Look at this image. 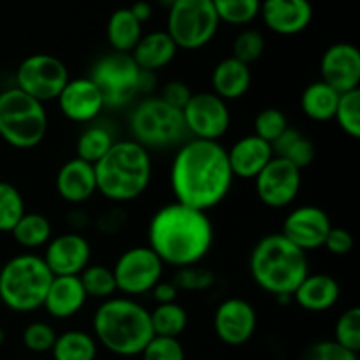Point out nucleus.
<instances>
[{
    "instance_id": "nucleus-28",
    "label": "nucleus",
    "mask_w": 360,
    "mask_h": 360,
    "mask_svg": "<svg viewBox=\"0 0 360 360\" xmlns=\"http://www.w3.org/2000/svg\"><path fill=\"white\" fill-rule=\"evenodd\" d=\"M340 95L323 81H313L301 94V111L313 122H330L334 120Z\"/></svg>"
},
{
    "instance_id": "nucleus-49",
    "label": "nucleus",
    "mask_w": 360,
    "mask_h": 360,
    "mask_svg": "<svg viewBox=\"0 0 360 360\" xmlns=\"http://www.w3.org/2000/svg\"><path fill=\"white\" fill-rule=\"evenodd\" d=\"M129 9L141 25H144L151 16H153V6H151L148 0H137V2H134Z\"/></svg>"
},
{
    "instance_id": "nucleus-17",
    "label": "nucleus",
    "mask_w": 360,
    "mask_h": 360,
    "mask_svg": "<svg viewBox=\"0 0 360 360\" xmlns=\"http://www.w3.org/2000/svg\"><path fill=\"white\" fill-rule=\"evenodd\" d=\"M42 260L53 276H79L91 264V245L79 232H65L49 239Z\"/></svg>"
},
{
    "instance_id": "nucleus-39",
    "label": "nucleus",
    "mask_w": 360,
    "mask_h": 360,
    "mask_svg": "<svg viewBox=\"0 0 360 360\" xmlns=\"http://www.w3.org/2000/svg\"><path fill=\"white\" fill-rule=\"evenodd\" d=\"M334 341L354 354L360 352V309L357 306L341 313L334 327Z\"/></svg>"
},
{
    "instance_id": "nucleus-47",
    "label": "nucleus",
    "mask_w": 360,
    "mask_h": 360,
    "mask_svg": "<svg viewBox=\"0 0 360 360\" xmlns=\"http://www.w3.org/2000/svg\"><path fill=\"white\" fill-rule=\"evenodd\" d=\"M125 224H127V213L123 210L115 207V210L105 211L104 214H101L95 225H97V231L101 232V234L112 236L116 234V232L122 231Z\"/></svg>"
},
{
    "instance_id": "nucleus-44",
    "label": "nucleus",
    "mask_w": 360,
    "mask_h": 360,
    "mask_svg": "<svg viewBox=\"0 0 360 360\" xmlns=\"http://www.w3.org/2000/svg\"><path fill=\"white\" fill-rule=\"evenodd\" d=\"M302 360H359V354L347 350L334 340H327L311 345Z\"/></svg>"
},
{
    "instance_id": "nucleus-26",
    "label": "nucleus",
    "mask_w": 360,
    "mask_h": 360,
    "mask_svg": "<svg viewBox=\"0 0 360 360\" xmlns=\"http://www.w3.org/2000/svg\"><path fill=\"white\" fill-rule=\"evenodd\" d=\"M132 58L141 70L155 74L167 67L178 55V46L165 30H155L139 39L132 49Z\"/></svg>"
},
{
    "instance_id": "nucleus-46",
    "label": "nucleus",
    "mask_w": 360,
    "mask_h": 360,
    "mask_svg": "<svg viewBox=\"0 0 360 360\" xmlns=\"http://www.w3.org/2000/svg\"><path fill=\"white\" fill-rule=\"evenodd\" d=\"M193 95V91L190 90L188 84L181 79H172L162 88V94L158 97L164 102H167L169 105L176 109H183L186 104H188L190 97Z\"/></svg>"
},
{
    "instance_id": "nucleus-29",
    "label": "nucleus",
    "mask_w": 360,
    "mask_h": 360,
    "mask_svg": "<svg viewBox=\"0 0 360 360\" xmlns=\"http://www.w3.org/2000/svg\"><path fill=\"white\" fill-rule=\"evenodd\" d=\"M271 146H273L274 157L285 158V160L294 164L301 171H304L306 167H309L315 162V144L304 134L294 129V127H288Z\"/></svg>"
},
{
    "instance_id": "nucleus-18",
    "label": "nucleus",
    "mask_w": 360,
    "mask_h": 360,
    "mask_svg": "<svg viewBox=\"0 0 360 360\" xmlns=\"http://www.w3.org/2000/svg\"><path fill=\"white\" fill-rule=\"evenodd\" d=\"M320 81L334 88L338 94L359 90L360 51L350 42H336L329 46L320 60Z\"/></svg>"
},
{
    "instance_id": "nucleus-32",
    "label": "nucleus",
    "mask_w": 360,
    "mask_h": 360,
    "mask_svg": "<svg viewBox=\"0 0 360 360\" xmlns=\"http://www.w3.org/2000/svg\"><path fill=\"white\" fill-rule=\"evenodd\" d=\"M150 320L155 336L179 338L188 326V313L178 302L157 304L150 311Z\"/></svg>"
},
{
    "instance_id": "nucleus-9",
    "label": "nucleus",
    "mask_w": 360,
    "mask_h": 360,
    "mask_svg": "<svg viewBox=\"0 0 360 360\" xmlns=\"http://www.w3.org/2000/svg\"><path fill=\"white\" fill-rule=\"evenodd\" d=\"M132 141L150 150H162L181 144L186 136L181 109H176L160 97H146L136 104L129 116Z\"/></svg>"
},
{
    "instance_id": "nucleus-6",
    "label": "nucleus",
    "mask_w": 360,
    "mask_h": 360,
    "mask_svg": "<svg viewBox=\"0 0 360 360\" xmlns=\"http://www.w3.org/2000/svg\"><path fill=\"white\" fill-rule=\"evenodd\" d=\"M53 278L41 255L21 253L13 257L0 269V301L11 311H37Z\"/></svg>"
},
{
    "instance_id": "nucleus-25",
    "label": "nucleus",
    "mask_w": 360,
    "mask_h": 360,
    "mask_svg": "<svg viewBox=\"0 0 360 360\" xmlns=\"http://www.w3.org/2000/svg\"><path fill=\"white\" fill-rule=\"evenodd\" d=\"M211 86L213 94L221 101H239L252 88V69L246 63L227 56L214 65L211 72Z\"/></svg>"
},
{
    "instance_id": "nucleus-15",
    "label": "nucleus",
    "mask_w": 360,
    "mask_h": 360,
    "mask_svg": "<svg viewBox=\"0 0 360 360\" xmlns=\"http://www.w3.org/2000/svg\"><path fill=\"white\" fill-rule=\"evenodd\" d=\"M213 329L218 340L229 347H243L257 330V311L252 302L241 297H229L217 306Z\"/></svg>"
},
{
    "instance_id": "nucleus-51",
    "label": "nucleus",
    "mask_w": 360,
    "mask_h": 360,
    "mask_svg": "<svg viewBox=\"0 0 360 360\" xmlns=\"http://www.w3.org/2000/svg\"><path fill=\"white\" fill-rule=\"evenodd\" d=\"M4 341H6V333H4V329L0 327V347L4 345Z\"/></svg>"
},
{
    "instance_id": "nucleus-33",
    "label": "nucleus",
    "mask_w": 360,
    "mask_h": 360,
    "mask_svg": "<svg viewBox=\"0 0 360 360\" xmlns=\"http://www.w3.org/2000/svg\"><path fill=\"white\" fill-rule=\"evenodd\" d=\"M116 143L115 136L108 127L91 125L81 132L76 143L77 158L95 165Z\"/></svg>"
},
{
    "instance_id": "nucleus-50",
    "label": "nucleus",
    "mask_w": 360,
    "mask_h": 360,
    "mask_svg": "<svg viewBox=\"0 0 360 360\" xmlns=\"http://www.w3.org/2000/svg\"><path fill=\"white\" fill-rule=\"evenodd\" d=\"M158 4H160V6H165L169 9V7L172 6V4H174V0H157Z\"/></svg>"
},
{
    "instance_id": "nucleus-41",
    "label": "nucleus",
    "mask_w": 360,
    "mask_h": 360,
    "mask_svg": "<svg viewBox=\"0 0 360 360\" xmlns=\"http://www.w3.org/2000/svg\"><path fill=\"white\" fill-rule=\"evenodd\" d=\"M172 283L176 285L178 290L204 292L210 290V288L217 283V276H214L213 271L206 269V267L190 266L181 267V269L176 271Z\"/></svg>"
},
{
    "instance_id": "nucleus-21",
    "label": "nucleus",
    "mask_w": 360,
    "mask_h": 360,
    "mask_svg": "<svg viewBox=\"0 0 360 360\" xmlns=\"http://www.w3.org/2000/svg\"><path fill=\"white\" fill-rule=\"evenodd\" d=\"M56 193L69 204H83L97 193L95 167L81 158H70L56 172Z\"/></svg>"
},
{
    "instance_id": "nucleus-24",
    "label": "nucleus",
    "mask_w": 360,
    "mask_h": 360,
    "mask_svg": "<svg viewBox=\"0 0 360 360\" xmlns=\"http://www.w3.org/2000/svg\"><path fill=\"white\" fill-rule=\"evenodd\" d=\"M88 297L79 276H55L48 288L42 308L56 320L72 319L86 304Z\"/></svg>"
},
{
    "instance_id": "nucleus-10",
    "label": "nucleus",
    "mask_w": 360,
    "mask_h": 360,
    "mask_svg": "<svg viewBox=\"0 0 360 360\" xmlns=\"http://www.w3.org/2000/svg\"><path fill=\"white\" fill-rule=\"evenodd\" d=\"M220 20L211 0H174L169 7L167 34L178 49L195 51L210 44Z\"/></svg>"
},
{
    "instance_id": "nucleus-34",
    "label": "nucleus",
    "mask_w": 360,
    "mask_h": 360,
    "mask_svg": "<svg viewBox=\"0 0 360 360\" xmlns=\"http://www.w3.org/2000/svg\"><path fill=\"white\" fill-rule=\"evenodd\" d=\"M79 280L84 292H86V297L105 301V299L115 297V294L118 292L112 267L102 266V264H90L79 274Z\"/></svg>"
},
{
    "instance_id": "nucleus-20",
    "label": "nucleus",
    "mask_w": 360,
    "mask_h": 360,
    "mask_svg": "<svg viewBox=\"0 0 360 360\" xmlns=\"http://www.w3.org/2000/svg\"><path fill=\"white\" fill-rule=\"evenodd\" d=\"M264 25L278 35H297L309 27L313 7L309 0H262Z\"/></svg>"
},
{
    "instance_id": "nucleus-11",
    "label": "nucleus",
    "mask_w": 360,
    "mask_h": 360,
    "mask_svg": "<svg viewBox=\"0 0 360 360\" xmlns=\"http://www.w3.org/2000/svg\"><path fill=\"white\" fill-rule=\"evenodd\" d=\"M69 79L70 74L65 63L48 53L27 56L16 69V88L41 104L56 101Z\"/></svg>"
},
{
    "instance_id": "nucleus-2",
    "label": "nucleus",
    "mask_w": 360,
    "mask_h": 360,
    "mask_svg": "<svg viewBox=\"0 0 360 360\" xmlns=\"http://www.w3.org/2000/svg\"><path fill=\"white\" fill-rule=\"evenodd\" d=\"M214 229L204 211L179 202L158 207L148 225V246L164 266H199L211 252Z\"/></svg>"
},
{
    "instance_id": "nucleus-8",
    "label": "nucleus",
    "mask_w": 360,
    "mask_h": 360,
    "mask_svg": "<svg viewBox=\"0 0 360 360\" xmlns=\"http://www.w3.org/2000/svg\"><path fill=\"white\" fill-rule=\"evenodd\" d=\"M90 79L104 97L105 108H125L136 95L146 94L155 86V74L144 72L134 62L130 53L111 51L98 58L91 69Z\"/></svg>"
},
{
    "instance_id": "nucleus-13",
    "label": "nucleus",
    "mask_w": 360,
    "mask_h": 360,
    "mask_svg": "<svg viewBox=\"0 0 360 360\" xmlns=\"http://www.w3.org/2000/svg\"><path fill=\"white\" fill-rule=\"evenodd\" d=\"M181 112L186 134H192L193 139L220 143L232 122L229 104L213 91L193 94Z\"/></svg>"
},
{
    "instance_id": "nucleus-4",
    "label": "nucleus",
    "mask_w": 360,
    "mask_h": 360,
    "mask_svg": "<svg viewBox=\"0 0 360 360\" xmlns=\"http://www.w3.org/2000/svg\"><path fill=\"white\" fill-rule=\"evenodd\" d=\"M94 167L97 193L116 204L139 199L153 178L150 151L132 139L116 141Z\"/></svg>"
},
{
    "instance_id": "nucleus-37",
    "label": "nucleus",
    "mask_w": 360,
    "mask_h": 360,
    "mask_svg": "<svg viewBox=\"0 0 360 360\" xmlns=\"http://www.w3.org/2000/svg\"><path fill=\"white\" fill-rule=\"evenodd\" d=\"M334 120L340 129L352 139L360 137V90H352L340 95Z\"/></svg>"
},
{
    "instance_id": "nucleus-35",
    "label": "nucleus",
    "mask_w": 360,
    "mask_h": 360,
    "mask_svg": "<svg viewBox=\"0 0 360 360\" xmlns=\"http://www.w3.org/2000/svg\"><path fill=\"white\" fill-rule=\"evenodd\" d=\"M220 23L245 27L259 18L262 0H211Z\"/></svg>"
},
{
    "instance_id": "nucleus-38",
    "label": "nucleus",
    "mask_w": 360,
    "mask_h": 360,
    "mask_svg": "<svg viewBox=\"0 0 360 360\" xmlns=\"http://www.w3.org/2000/svg\"><path fill=\"white\" fill-rule=\"evenodd\" d=\"M264 49H266V37L262 35V32L255 30V28H245L232 42L231 56L250 65L264 55Z\"/></svg>"
},
{
    "instance_id": "nucleus-14",
    "label": "nucleus",
    "mask_w": 360,
    "mask_h": 360,
    "mask_svg": "<svg viewBox=\"0 0 360 360\" xmlns=\"http://www.w3.org/2000/svg\"><path fill=\"white\" fill-rule=\"evenodd\" d=\"M253 181L257 197L264 206L283 210L294 204L301 192L302 171L285 158L273 157Z\"/></svg>"
},
{
    "instance_id": "nucleus-3",
    "label": "nucleus",
    "mask_w": 360,
    "mask_h": 360,
    "mask_svg": "<svg viewBox=\"0 0 360 360\" xmlns=\"http://www.w3.org/2000/svg\"><path fill=\"white\" fill-rule=\"evenodd\" d=\"M250 274L259 288L278 302H292V294L309 274L308 253L292 245L281 232L267 234L250 253Z\"/></svg>"
},
{
    "instance_id": "nucleus-43",
    "label": "nucleus",
    "mask_w": 360,
    "mask_h": 360,
    "mask_svg": "<svg viewBox=\"0 0 360 360\" xmlns=\"http://www.w3.org/2000/svg\"><path fill=\"white\" fill-rule=\"evenodd\" d=\"M143 360H185V348L178 338L153 336L141 352Z\"/></svg>"
},
{
    "instance_id": "nucleus-16",
    "label": "nucleus",
    "mask_w": 360,
    "mask_h": 360,
    "mask_svg": "<svg viewBox=\"0 0 360 360\" xmlns=\"http://www.w3.org/2000/svg\"><path fill=\"white\" fill-rule=\"evenodd\" d=\"M333 229L330 217L326 210L313 204L299 206L285 217L281 234L302 252L322 248L327 234Z\"/></svg>"
},
{
    "instance_id": "nucleus-23",
    "label": "nucleus",
    "mask_w": 360,
    "mask_h": 360,
    "mask_svg": "<svg viewBox=\"0 0 360 360\" xmlns=\"http://www.w3.org/2000/svg\"><path fill=\"white\" fill-rule=\"evenodd\" d=\"M341 287L330 274L309 273L292 294V301L309 313H326L338 304Z\"/></svg>"
},
{
    "instance_id": "nucleus-52",
    "label": "nucleus",
    "mask_w": 360,
    "mask_h": 360,
    "mask_svg": "<svg viewBox=\"0 0 360 360\" xmlns=\"http://www.w3.org/2000/svg\"><path fill=\"white\" fill-rule=\"evenodd\" d=\"M21 360H30V359H21Z\"/></svg>"
},
{
    "instance_id": "nucleus-45",
    "label": "nucleus",
    "mask_w": 360,
    "mask_h": 360,
    "mask_svg": "<svg viewBox=\"0 0 360 360\" xmlns=\"http://www.w3.org/2000/svg\"><path fill=\"white\" fill-rule=\"evenodd\" d=\"M354 236H352L350 231L343 227H334L327 234L326 241H323L322 248H326L327 252L333 253V255L345 257L354 250Z\"/></svg>"
},
{
    "instance_id": "nucleus-31",
    "label": "nucleus",
    "mask_w": 360,
    "mask_h": 360,
    "mask_svg": "<svg viewBox=\"0 0 360 360\" xmlns=\"http://www.w3.org/2000/svg\"><path fill=\"white\" fill-rule=\"evenodd\" d=\"M14 241L25 250L42 248L53 238L51 221L41 213H25L11 231Z\"/></svg>"
},
{
    "instance_id": "nucleus-7",
    "label": "nucleus",
    "mask_w": 360,
    "mask_h": 360,
    "mask_svg": "<svg viewBox=\"0 0 360 360\" xmlns=\"http://www.w3.org/2000/svg\"><path fill=\"white\" fill-rule=\"evenodd\" d=\"M44 104L13 86L0 94V137L16 150H34L48 134Z\"/></svg>"
},
{
    "instance_id": "nucleus-36",
    "label": "nucleus",
    "mask_w": 360,
    "mask_h": 360,
    "mask_svg": "<svg viewBox=\"0 0 360 360\" xmlns=\"http://www.w3.org/2000/svg\"><path fill=\"white\" fill-rule=\"evenodd\" d=\"M25 213V199L20 190L11 183L0 181V232L11 234Z\"/></svg>"
},
{
    "instance_id": "nucleus-22",
    "label": "nucleus",
    "mask_w": 360,
    "mask_h": 360,
    "mask_svg": "<svg viewBox=\"0 0 360 360\" xmlns=\"http://www.w3.org/2000/svg\"><path fill=\"white\" fill-rule=\"evenodd\" d=\"M229 164L234 178L255 179L264 167L273 160V146L255 134L243 136L227 150Z\"/></svg>"
},
{
    "instance_id": "nucleus-12",
    "label": "nucleus",
    "mask_w": 360,
    "mask_h": 360,
    "mask_svg": "<svg viewBox=\"0 0 360 360\" xmlns=\"http://www.w3.org/2000/svg\"><path fill=\"white\" fill-rule=\"evenodd\" d=\"M164 262L148 245L125 250L112 267L116 288L125 297L150 294L164 276Z\"/></svg>"
},
{
    "instance_id": "nucleus-5",
    "label": "nucleus",
    "mask_w": 360,
    "mask_h": 360,
    "mask_svg": "<svg viewBox=\"0 0 360 360\" xmlns=\"http://www.w3.org/2000/svg\"><path fill=\"white\" fill-rule=\"evenodd\" d=\"M150 309L132 297H111L101 302L94 315V338L118 357L141 355L153 338Z\"/></svg>"
},
{
    "instance_id": "nucleus-19",
    "label": "nucleus",
    "mask_w": 360,
    "mask_h": 360,
    "mask_svg": "<svg viewBox=\"0 0 360 360\" xmlns=\"http://www.w3.org/2000/svg\"><path fill=\"white\" fill-rule=\"evenodd\" d=\"M60 112L74 123H90L105 109L104 97L97 84L84 77H70L56 98Z\"/></svg>"
},
{
    "instance_id": "nucleus-1",
    "label": "nucleus",
    "mask_w": 360,
    "mask_h": 360,
    "mask_svg": "<svg viewBox=\"0 0 360 360\" xmlns=\"http://www.w3.org/2000/svg\"><path fill=\"white\" fill-rule=\"evenodd\" d=\"M234 174L227 148L218 141L190 139L181 143L171 164V190L176 202L207 213L227 199Z\"/></svg>"
},
{
    "instance_id": "nucleus-40",
    "label": "nucleus",
    "mask_w": 360,
    "mask_h": 360,
    "mask_svg": "<svg viewBox=\"0 0 360 360\" xmlns=\"http://www.w3.org/2000/svg\"><path fill=\"white\" fill-rule=\"evenodd\" d=\"M288 118L281 109L278 108H266L255 116L253 122V134L260 139L267 141L273 144L285 130L288 129Z\"/></svg>"
},
{
    "instance_id": "nucleus-27",
    "label": "nucleus",
    "mask_w": 360,
    "mask_h": 360,
    "mask_svg": "<svg viewBox=\"0 0 360 360\" xmlns=\"http://www.w3.org/2000/svg\"><path fill=\"white\" fill-rule=\"evenodd\" d=\"M105 34L112 51L132 53L139 39L143 37V25L136 20L129 7H122L109 16Z\"/></svg>"
},
{
    "instance_id": "nucleus-42",
    "label": "nucleus",
    "mask_w": 360,
    "mask_h": 360,
    "mask_svg": "<svg viewBox=\"0 0 360 360\" xmlns=\"http://www.w3.org/2000/svg\"><path fill=\"white\" fill-rule=\"evenodd\" d=\"M21 340L32 354H48L56 341V330L48 322H32L25 327Z\"/></svg>"
},
{
    "instance_id": "nucleus-30",
    "label": "nucleus",
    "mask_w": 360,
    "mask_h": 360,
    "mask_svg": "<svg viewBox=\"0 0 360 360\" xmlns=\"http://www.w3.org/2000/svg\"><path fill=\"white\" fill-rule=\"evenodd\" d=\"M97 352L98 343L94 334L79 329L56 334V341L51 348L53 360H95Z\"/></svg>"
},
{
    "instance_id": "nucleus-48",
    "label": "nucleus",
    "mask_w": 360,
    "mask_h": 360,
    "mask_svg": "<svg viewBox=\"0 0 360 360\" xmlns=\"http://www.w3.org/2000/svg\"><path fill=\"white\" fill-rule=\"evenodd\" d=\"M153 295L155 302L157 304H169V302H178L179 290L176 288V285L172 281H164L160 280L153 287V290L150 292Z\"/></svg>"
}]
</instances>
